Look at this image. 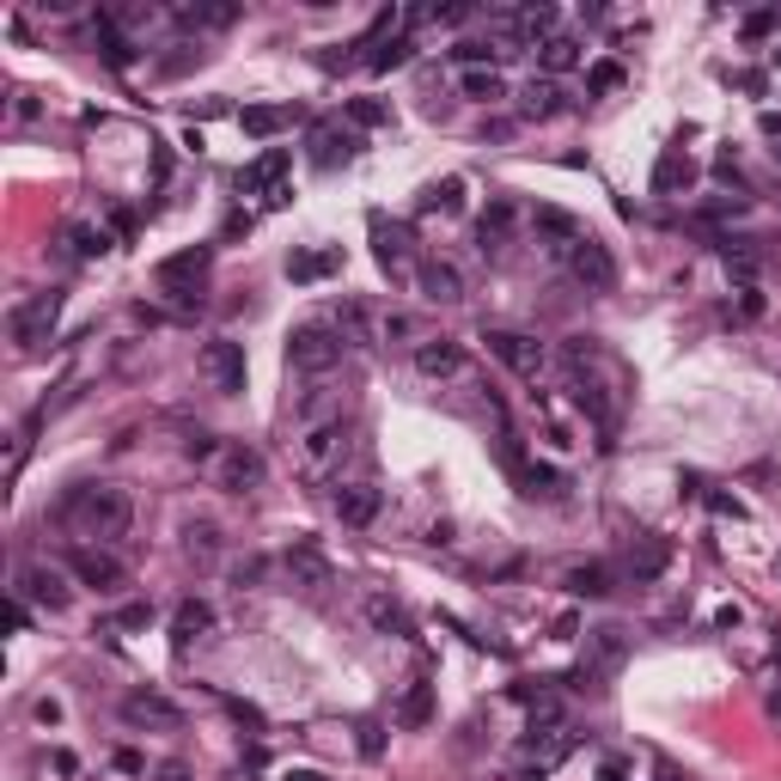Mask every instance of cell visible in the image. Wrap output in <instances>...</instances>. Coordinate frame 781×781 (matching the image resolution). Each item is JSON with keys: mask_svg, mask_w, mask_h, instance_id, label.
<instances>
[{"mask_svg": "<svg viewBox=\"0 0 781 781\" xmlns=\"http://www.w3.org/2000/svg\"><path fill=\"white\" fill-rule=\"evenodd\" d=\"M342 117H349L354 129H385V123H391V105H385V98H349Z\"/></svg>", "mask_w": 781, "mask_h": 781, "instance_id": "38", "label": "cell"}, {"mask_svg": "<svg viewBox=\"0 0 781 781\" xmlns=\"http://www.w3.org/2000/svg\"><path fill=\"white\" fill-rule=\"evenodd\" d=\"M690 178H696L690 154H684V147H666L659 166H654V190H659V196H678V190H690Z\"/></svg>", "mask_w": 781, "mask_h": 781, "instance_id": "26", "label": "cell"}, {"mask_svg": "<svg viewBox=\"0 0 781 781\" xmlns=\"http://www.w3.org/2000/svg\"><path fill=\"white\" fill-rule=\"evenodd\" d=\"M391 337H415V324L410 318H385V342H391Z\"/></svg>", "mask_w": 781, "mask_h": 781, "instance_id": "53", "label": "cell"}, {"mask_svg": "<svg viewBox=\"0 0 781 781\" xmlns=\"http://www.w3.org/2000/svg\"><path fill=\"white\" fill-rule=\"evenodd\" d=\"M562 586H568L574 598H605V593H611V568L581 562V568H568V574H562Z\"/></svg>", "mask_w": 781, "mask_h": 781, "instance_id": "30", "label": "cell"}, {"mask_svg": "<svg viewBox=\"0 0 781 781\" xmlns=\"http://www.w3.org/2000/svg\"><path fill=\"white\" fill-rule=\"evenodd\" d=\"M428 720H434V690L428 684H410V690H403V703H398V727H410V733H415V727H428Z\"/></svg>", "mask_w": 781, "mask_h": 781, "instance_id": "34", "label": "cell"}, {"mask_svg": "<svg viewBox=\"0 0 781 781\" xmlns=\"http://www.w3.org/2000/svg\"><path fill=\"white\" fill-rule=\"evenodd\" d=\"M415 288H422V300H434V306H459V300H464L459 269H452V263H440V257H422V263H415Z\"/></svg>", "mask_w": 781, "mask_h": 781, "instance_id": "18", "label": "cell"}, {"mask_svg": "<svg viewBox=\"0 0 781 781\" xmlns=\"http://www.w3.org/2000/svg\"><path fill=\"white\" fill-rule=\"evenodd\" d=\"M769 32H776V13H751L745 19V37H769Z\"/></svg>", "mask_w": 781, "mask_h": 781, "instance_id": "48", "label": "cell"}, {"mask_svg": "<svg viewBox=\"0 0 781 781\" xmlns=\"http://www.w3.org/2000/svg\"><path fill=\"white\" fill-rule=\"evenodd\" d=\"M342 446H349V422H318V428H306V440H300V459H306V471H330V464L342 459Z\"/></svg>", "mask_w": 781, "mask_h": 781, "instance_id": "16", "label": "cell"}, {"mask_svg": "<svg viewBox=\"0 0 781 781\" xmlns=\"http://www.w3.org/2000/svg\"><path fill=\"white\" fill-rule=\"evenodd\" d=\"M513 220H520V208H513L507 196H495L489 215L476 220V245H483V257H501V251H507V239H513Z\"/></svg>", "mask_w": 781, "mask_h": 781, "instance_id": "22", "label": "cell"}, {"mask_svg": "<svg viewBox=\"0 0 781 781\" xmlns=\"http://www.w3.org/2000/svg\"><path fill=\"white\" fill-rule=\"evenodd\" d=\"M98 44H105V62L110 68H135V49H129L123 25H117L110 13H98Z\"/></svg>", "mask_w": 781, "mask_h": 781, "instance_id": "35", "label": "cell"}, {"mask_svg": "<svg viewBox=\"0 0 781 781\" xmlns=\"http://www.w3.org/2000/svg\"><path fill=\"white\" fill-rule=\"evenodd\" d=\"M483 342H489L495 361H501L507 373H520L525 385H537L544 373H550V349H544L537 337H525V330H489Z\"/></svg>", "mask_w": 781, "mask_h": 781, "instance_id": "5", "label": "cell"}, {"mask_svg": "<svg viewBox=\"0 0 781 781\" xmlns=\"http://www.w3.org/2000/svg\"><path fill=\"white\" fill-rule=\"evenodd\" d=\"M598 781H629V764L623 757H605V764H598Z\"/></svg>", "mask_w": 781, "mask_h": 781, "instance_id": "50", "label": "cell"}, {"mask_svg": "<svg viewBox=\"0 0 781 781\" xmlns=\"http://www.w3.org/2000/svg\"><path fill=\"white\" fill-rule=\"evenodd\" d=\"M617 86H623V68H617V62H593V68H586V93H593V98H611Z\"/></svg>", "mask_w": 781, "mask_h": 781, "instance_id": "41", "label": "cell"}, {"mask_svg": "<svg viewBox=\"0 0 781 781\" xmlns=\"http://www.w3.org/2000/svg\"><path fill=\"white\" fill-rule=\"evenodd\" d=\"M56 318H62V288H37L25 293L13 306V318H7V337H13L19 354H32L49 342V330H56Z\"/></svg>", "mask_w": 781, "mask_h": 781, "instance_id": "3", "label": "cell"}, {"mask_svg": "<svg viewBox=\"0 0 781 781\" xmlns=\"http://www.w3.org/2000/svg\"><path fill=\"white\" fill-rule=\"evenodd\" d=\"M288 123H293V110H281V105H245V110H239V129H245L251 141H269V135H281Z\"/></svg>", "mask_w": 781, "mask_h": 781, "instance_id": "28", "label": "cell"}, {"mask_svg": "<svg viewBox=\"0 0 781 781\" xmlns=\"http://www.w3.org/2000/svg\"><path fill=\"white\" fill-rule=\"evenodd\" d=\"M184 537H190L184 550L196 556V562H215V556H220V532H215V525H208V520H196V525H190Z\"/></svg>", "mask_w": 781, "mask_h": 781, "instance_id": "40", "label": "cell"}, {"mask_svg": "<svg viewBox=\"0 0 781 781\" xmlns=\"http://www.w3.org/2000/svg\"><path fill=\"white\" fill-rule=\"evenodd\" d=\"M68 245H74V257H105L110 251V239H105V227H68Z\"/></svg>", "mask_w": 781, "mask_h": 781, "instance_id": "39", "label": "cell"}, {"mask_svg": "<svg viewBox=\"0 0 781 781\" xmlns=\"http://www.w3.org/2000/svg\"><path fill=\"white\" fill-rule=\"evenodd\" d=\"M288 166H293V154H288V147H263V154L251 159L245 171H239V196H269V202H288V190H281Z\"/></svg>", "mask_w": 781, "mask_h": 781, "instance_id": "8", "label": "cell"}, {"mask_svg": "<svg viewBox=\"0 0 781 781\" xmlns=\"http://www.w3.org/2000/svg\"><path fill=\"white\" fill-rule=\"evenodd\" d=\"M288 581L300 586V593L318 598V593H330V586H337V568L324 562L312 544H293V550H288Z\"/></svg>", "mask_w": 781, "mask_h": 781, "instance_id": "17", "label": "cell"}, {"mask_svg": "<svg viewBox=\"0 0 781 781\" xmlns=\"http://www.w3.org/2000/svg\"><path fill=\"white\" fill-rule=\"evenodd\" d=\"M342 330L337 324H300L288 337V367L293 373H306V379H324V373H337L342 367Z\"/></svg>", "mask_w": 781, "mask_h": 781, "instance_id": "2", "label": "cell"}, {"mask_svg": "<svg viewBox=\"0 0 781 781\" xmlns=\"http://www.w3.org/2000/svg\"><path fill=\"white\" fill-rule=\"evenodd\" d=\"M410 62V37H391L385 49H373V74H391V68Z\"/></svg>", "mask_w": 781, "mask_h": 781, "instance_id": "43", "label": "cell"}, {"mask_svg": "<svg viewBox=\"0 0 781 781\" xmlns=\"http://www.w3.org/2000/svg\"><path fill=\"white\" fill-rule=\"evenodd\" d=\"M184 452H190V459H220V452H227V446H215V434L190 428V434H184Z\"/></svg>", "mask_w": 781, "mask_h": 781, "instance_id": "45", "label": "cell"}, {"mask_svg": "<svg viewBox=\"0 0 781 781\" xmlns=\"http://www.w3.org/2000/svg\"><path fill=\"white\" fill-rule=\"evenodd\" d=\"M562 86H556V80H537L532 74V86H525V98H520V110L525 117H537V123H544V117H556V110H562Z\"/></svg>", "mask_w": 781, "mask_h": 781, "instance_id": "31", "label": "cell"}, {"mask_svg": "<svg viewBox=\"0 0 781 781\" xmlns=\"http://www.w3.org/2000/svg\"><path fill=\"white\" fill-rule=\"evenodd\" d=\"M68 574L80 586H93V593H117L129 581V568L105 550V544H68Z\"/></svg>", "mask_w": 781, "mask_h": 781, "instance_id": "6", "label": "cell"}, {"mask_svg": "<svg viewBox=\"0 0 781 781\" xmlns=\"http://www.w3.org/2000/svg\"><path fill=\"white\" fill-rule=\"evenodd\" d=\"M202 379L215 385L220 398H239V391H245V349L227 337L202 342Z\"/></svg>", "mask_w": 781, "mask_h": 781, "instance_id": "7", "label": "cell"}, {"mask_svg": "<svg viewBox=\"0 0 781 781\" xmlns=\"http://www.w3.org/2000/svg\"><path fill=\"white\" fill-rule=\"evenodd\" d=\"M123 720L129 727H154V733H178V727H184V708L171 703V696H159V690H129Z\"/></svg>", "mask_w": 781, "mask_h": 781, "instance_id": "11", "label": "cell"}, {"mask_svg": "<svg viewBox=\"0 0 781 781\" xmlns=\"http://www.w3.org/2000/svg\"><path fill=\"white\" fill-rule=\"evenodd\" d=\"M581 62H586V49H581V37H568V32H556L550 44L537 49V68H544V80H556V74H574Z\"/></svg>", "mask_w": 781, "mask_h": 781, "instance_id": "24", "label": "cell"}, {"mask_svg": "<svg viewBox=\"0 0 781 781\" xmlns=\"http://www.w3.org/2000/svg\"><path fill=\"white\" fill-rule=\"evenodd\" d=\"M532 232L556 251V257H568V251H574V245L586 239V227H581L574 215H568V208H532Z\"/></svg>", "mask_w": 781, "mask_h": 781, "instance_id": "19", "label": "cell"}, {"mask_svg": "<svg viewBox=\"0 0 781 781\" xmlns=\"http://www.w3.org/2000/svg\"><path fill=\"white\" fill-rule=\"evenodd\" d=\"M654 781H684V776H678V769H659V776Z\"/></svg>", "mask_w": 781, "mask_h": 781, "instance_id": "56", "label": "cell"}, {"mask_svg": "<svg viewBox=\"0 0 781 781\" xmlns=\"http://www.w3.org/2000/svg\"><path fill=\"white\" fill-rule=\"evenodd\" d=\"M593 647H598V666H623V629H593Z\"/></svg>", "mask_w": 781, "mask_h": 781, "instance_id": "42", "label": "cell"}, {"mask_svg": "<svg viewBox=\"0 0 781 781\" xmlns=\"http://www.w3.org/2000/svg\"><path fill=\"white\" fill-rule=\"evenodd\" d=\"M568 269H574V281H581L586 293H611L617 288V257H611V245H598L593 232L568 251Z\"/></svg>", "mask_w": 781, "mask_h": 781, "instance_id": "9", "label": "cell"}, {"mask_svg": "<svg viewBox=\"0 0 781 781\" xmlns=\"http://www.w3.org/2000/svg\"><path fill=\"white\" fill-rule=\"evenodd\" d=\"M306 141H312V166H324V171L349 166L361 154V129H349V123H312Z\"/></svg>", "mask_w": 781, "mask_h": 781, "instance_id": "12", "label": "cell"}, {"mask_svg": "<svg viewBox=\"0 0 781 781\" xmlns=\"http://www.w3.org/2000/svg\"><path fill=\"white\" fill-rule=\"evenodd\" d=\"M464 208V178H440L422 190V215H459Z\"/></svg>", "mask_w": 781, "mask_h": 781, "instance_id": "32", "label": "cell"}, {"mask_svg": "<svg viewBox=\"0 0 781 781\" xmlns=\"http://www.w3.org/2000/svg\"><path fill=\"white\" fill-rule=\"evenodd\" d=\"M415 373H422V379H459L464 373V342H446V337L415 342Z\"/></svg>", "mask_w": 781, "mask_h": 781, "instance_id": "20", "label": "cell"}, {"mask_svg": "<svg viewBox=\"0 0 781 781\" xmlns=\"http://www.w3.org/2000/svg\"><path fill=\"white\" fill-rule=\"evenodd\" d=\"M367 227H373V251H379V269H385V276H391V281L415 276V263H410V232H403L398 220H385V215H373Z\"/></svg>", "mask_w": 781, "mask_h": 781, "instance_id": "13", "label": "cell"}, {"mask_svg": "<svg viewBox=\"0 0 781 781\" xmlns=\"http://www.w3.org/2000/svg\"><path fill=\"white\" fill-rule=\"evenodd\" d=\"M452 56H459L464 68H483V62H489V56H507V49H495V44H476V37H464V44L452 49Z\"/></svg>", "mask_w": 781, "mask_h": 781, "instance_id": "44", "label": "cell"}, {"mask_svg": "<svg viewBox=\"0 0 781 781\" xmlns=\"http://www.w3.org/2000/svg\"><path fill=\"white\" fill-rule=\"evenodd\" d=\"M367 623L379 629V635H403V629H410L403 623V605L398 598H385V593H367Z\"/></svg>", "mask_w": 781, "mask_h": 781, "instance_id": "36", "label": "cell"}, {"mask_svg": "<svg viewBox=\"0 0 781 781\" xmlns=\"http://www.w3.org/2000/svg\"><path fill=\"white\" fill-rule=\"evenodd\" d=\"M666 568H672V544H666V537H654V532H642L635 544H629V556H623V574H629L635 586L659 581Z\"/></svg>", "mask_w": 781, "mask_h": 781, "instance_id": "15", "label": "cell"}, {"mask_svg": "<svg viewBox=\"0 0 781 781\" xmlns=\"http://www.w3.org/2000/svg\"><path fill=\"white\" fill-rule=\"evenodd\" d=\"M49 764H56V776H62V781H74V776H80V757H74V751H56Z\"/></svg>", "mask_w": 781, "mask_h": 781, "instance_id": "47", "label": "cell"}, {"mask_svg": "<svg viewBox=\"0 0 781 781\" xmlns=\"http://www.w3.org/2000/svg\"><path fill=\"white\" fill-rule=\"evenodd\" d=\"M117 629H147V605H129V611H117Z\"/></svg>", "mask_w": 781, "mask_h": 781, "instance_id": "49", "label": "cell"}, {"mask_svg": "<svg viewBox=\"0 0 781 781\" xmlns=\"http://www.w3.org/2000/svg\"><path fill=\"white\" fill-rule=\"evenodd\" d=\"M769 715H781V690H776V696H769Z\"/></svg>", "mask_w": 781, "mask_h": 781, "instance_id": "57", "label": "cell"}, {"mask_svg": "<svg viewBox=\"0 0 781 781\" xmlns=\"http://www.w3.org/2000/svg\"><path fill=\"white\" fill-rule=\"evenodd\" d=\"M337 330H342V342H349V349H373V330H367V306H361V300H349V306L337 312Z\"/></svg>", "mask_w": 781, "mask_h": 781, "instance_id": "37", "label": "cell"}, {"mask_svg": "<svg viewBox=\"0 0 781 781\" xmlns=\"http://www.w3.org/2000/svg\"><path fill=\"white\" fill-rule=\"evenodd\" d=\"M208 269H215V251H208V245H190V251H178V257L159 263L154 281H159V293H171V300H178V306H196L202 288H208Z\"/></svg>", "mask_w": 781, "mask_h": 781, "instance_id": "4", "label": "cell"}, {"mask_svg": "<svg viewBox=\"0 0 781 781\" xmlns=\"http://www.w3.org/2000/svg\"><path fill=\"white\" fill-rule=\"evenodd\" d=\"M178 25H196V32H227V25H239V7H178Z\"/></svg>", "mask_w": 781, "mask_h": 781, "instance_id": "33", "label": "cell"}, {"mask_svg": "<svg viewBox=\"0 0 781 781\" xmlns=\"http://www.w3.org/2000/svg\"><path fill=\"white\" fill-rule=\"evenodd\" d=\"M507 32L520 37V44L544 49L556 37V7H550V0H537V7H513V13H507Z\"/></svg>", "mask_w": 781, "mask_h": 781, "instance_id": "21", "label": "cell"}, {"mask_svg": "<svg viewBox=\"0 0 781 781\" xmlns=\"http://www.w3.org/2000/svg\"><path fill=\"white\" fill-rule=\"evenodd\" d=\"M215 476H220V489L227 495H251L263 483V452L257 446H227L220 464H215Z\"/></svg>", "mask_w": 781, "mask_h": 781, "instance_id": "14", "label": "cell"}, {"mask_svg": "<svg viewBox=\"0 0 781 781\" xmlns=\"http://www.w3.org/2000/svg\"><path fill=\"white\" fill-rule=\"evenodd\" d=\"M159 781H190V769L184 764H166V769H159Z\"/></svg>", "mask_w": 781, "mask_h": 781, "instance_id": "55", "label": "cell"}, {"mask_svg": "<svg viewBox=\"0 0 781 781\" xmlns=\"http://www.w3.org/2000/svg\"><path fill=\"white\" fill-rule=\"evenodd\" d=\"M337 513H342V525H354V532L373 525L379 520V489H373V483H342L337 489Z\"/></svg>", "mask_w": 781, "mask_h": 781, "instance_id": "23", "label": "cell"}, {"mask_svg": "<svg viewBox=\"0 0 781 781\" xmlns=\"http://www.w3.org/2000/svg\"><path fill=\"white\" fill-rule=\"evenodd\" d=\"M19 598H32V605H44V611H68V605H74V586H68L62 568L32 562V568H19Z\"/></svg>", "mask_w": 781, "mask_h": 781, "instance_id": "10", "label": "cell"}, {"mask_svg": "<svg viewBox=\"0 0 781 781\" xmlns=\"http://www.w3.org/2000/svg\"><path fill=\"white\" fill-rule=\"evenodd\" d=\"M459 93L476 98V105H501V98H507V80L495 74V68H464V74H459Z\"/></svg>", "mask_w": 781, "mask_h": 781, "instance_id": "29", "label": "cell"}, {"mask_svg": "<svg viewBox=\"0 0 781 781\" xmlns=\"http://www.w3.org/2000/svg\"><path fill=\"white\" fill-rule=\"evenodd\" d=\"M342 269V251H293L288 257V281H300V288H312V281H324V276H337Z\"/></svg>", "mask_w": 781, "mask_h": 781, "instance_id": "25", "label": "cell"}, {"mask_svg": "<svg viewBox=\"0 0 781 781\" xmlns=\"http://www.w3.org/2000/svg\"><path fill=\"white\" fill-rule=\"evenodd\" d=\"M379 745H385V739H379V727L367 720V727H361V751H367V757H379Z\"/></svg>", "mask_w": 781, "mask_h": 781, "instance_id": "52", "label": "cell"}, {"mask_svg": "<svg viewBox=\"0 0 781 781\" xmlns=\"http://www.w3.org/2000/svg\"><path fill=\"white\" fill-rule=\"evenodd\" d=\"M208 629H215V611H208L202 598H184V605L171 611V642L178 647H190L196 635H208Z\"/></svg>", "mask_w": 781, "mask_h": 781, "instance_id": "27", "label": "cell"}, {"mask_svg": "<svg viewBox=\"0 0 781 781\" xmlns=\"http://www.w3.org/2000/svg\"><path fill=\"white\" fill-rule=\"evenodd\" d=\"M434 25H459V19H471V7H434Z\"/></svg>", "mask_w": 781, "mask_h": 781, "instance_id": "51", "label": "cell"}, {"mask_svg": "<svg viewBox=\"0 0 781 781\" xmlns=\"http://www.w3.org/2000/svg\"><path fill=\"white\" fill-rule=\"evenodd\" d=\"M739 312H745V318H757V312H764V288H739Z\"/></svg>", "mask_w": 781, "mask_h": 781, "instance_id": "46", "label": "cell"}, {"mask_svg": "<svg viewBox=\"0 0 781 781\" xmlns=\"http://www.w3.org/2000/svg\"><path fill=\"white\" fill-rule=\"evenodd\" d=\"M281 781H330V776H324V769H288Z\"/></svg>", "mask_w": 781, "mask_h": 781, "instance_id": "54", "label": "cell"}, {"mask_svg": "<svg viewBox=\"0 0 781 781\" xmlns=\"http://www.w3.org/2000/svg\"><path fill=\"white\" fill-rule=\"evenodd\" d=\"M62 520L74 525V544H117L135 532V495L117 483H74L62 495Z\"/></svg>", "mask_w": 781, "mask_h": 781, "instance_id": "1", "label": "cell"}]
</instances>
